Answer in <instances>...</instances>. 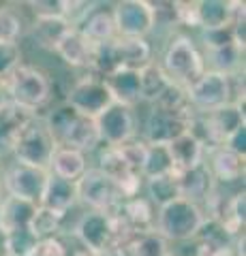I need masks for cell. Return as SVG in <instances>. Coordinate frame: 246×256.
Masks as SVG:
<instances>
[{
  "label": "cell",
  "instance_id": "obj_37",
  "mask_svg": "<svg viewBox=\"0 0 246 256\" xmlns=\"http://www.w3.org/2000/svg\"><path fill=\"white\" fill-rule=\"evenodd\" d=\"M71 256H92L88 250H84V248H75V250H71Z\"/></svg>",
  "mask_w": 246,
  "mask_h": 256
},
{
  "label": "cell",
  "instance_id": "obj_6",
  "mask_svg": "<svg viewBox=\"0 0 246 256\" xmlns=\"http://www.w3.org/2000/svg\"><path fill=\"white\" fill-rule=\"evenodd\" d=\"M186 98L193 114L195 111H199L203 116L212 114V111L233 102L231 77L218 73V70L205 68V73L195 84H190L186 88Z\"/></svg>",
  "mask_w": 246,
  "mask_h": 256
},
{
  "label": "cell",
  "instance_id": "obj_38",
  "mask_svg": "<svg viewBox=\"0 0 246 256\" xmlns=\"http://www.w3.org/2000/svg\"><path fill=\"white\" fill-rule=\"evenodd\" d=\"M7 102V92H5V82H0V107Z\"/></svg>",
  "mask_w": 246,
  "mask_h": 256
},
{
  "label": "cell",
  "instance_id": "obj_13",
  "mask_svg": "<svg viewBox=\"0 0 246 256\" xmlns=\"http://www.w3.org/2000/svg\"><path fill=\"white\" fill-rule=\"evenodd\" d=\"M244 18V2H227V0H199L195 2V24L203 32L227 28Z\"/></svg>",
  "mask_w": 246,
  "mask_h": 256
},
{
  "label": "cell",
  "instance_id": "obj_32",
  "mask_svg": "<svg viewBox=\"0 0 246 256\" xmlns=\"http://www.w3.org/2000/svg\"><path fill=\"white\" fill-rule=\"evenodd\" d=\"M22 64V50L18 41H0V82H5Z\"/></svg>",
  "mask_w": 246,
  "mask_h": 256
},
{
  "label": "cell",
  "instance_id": "obj_41",
  "mask_svg": "<svg viewBox=\"0 0 246 256\" xmlns=\"http://www.w3.org/2000/svg\"><path fill=\"white\" fill-rule=\"evenodd\" d=\"M0 201H3V198H0Z\"/></svg>",
  "mask_w": 246,
  "mask_h": 256
},
{
  "label": "cell",
  "instance_id": "obj_11",
  "mask_svg": "<svg viewBox=\"0 0 246 256\" xmlns=\"http://www.w3.org/2000/svg\"><path fill=\"white\" fill-rule=\"evenodd\" d=\"M47 178H50V171L45 169L13 162L9 169L3 171V188L7 196L20 198V201L33 205H41Z\"/></svg>",
  "mask_w": 246,
  "mask_h": 256
},
{
  "label": "cell",
  "instance_id": "obj_14",
  "mask_svg": "<svg viewBox=\"0 0 246 256\" xmlns=\"http://www.w3.org/2000/svg\"><path fill=\"white\" fill-rule=\"evenodd\" d=\"M33 118H35V114L18 107L11 100H7L5 105L0 107V160L13 152L22 130L28 126V122Z\"/></svg>",
  "mask_w": 246,
  "mask_h": 256
},
{
  "label": "cell",
  "instance_id": "obj_17",
  "mask_svg": "<svg viewBox=\"0 0 246 256\" xmlns=\"http://www.w3.org/2000/svg\"><path fill=\"white\" fill-rule=\"evenodd\" d=\"M167 150L173 162V173H184L205 162V146L190 132L180 134L178 139L167 143Z\"/></svg>",
  "mask_w": 246,
  "mask_h": 256
},
{
  "label": "cell",
  "instance_id": "obj_22",
  "mask_svg": "<svg viewBox=\"0 0 246 256\" xmlns=\"http://www.w3.org/2000/svg\"><path fill=\"white\" fill-rule=\"evenodd\" d=\"M92 52H94V45L75 28L71 30L56 47V54L69 66H75V68H86V66L90 68Z\"/></svg>",
  "mask_w": 246,
  "mask_h": 256
},
{
  "label": "cell",
  "instance_id": "obj_8",
  "mask_svg": "<svg viewBox=\"0 0 246 256\" xmlns=\"http://www.w3.org/2000/svg\"><path fill=\"white\" fill-rule=\"evenodd\" d=\"M193 116V109H165L154 105L144 126V143H148V146H167L180 134L188 132Z\"/></svg>",
  "mask_w": 246,
  "mask_h": 256
},
{
  "label": "cell",
  "instance_id": "obj_34",
  "mask_svg": "<svg viewBox=\"0 0 246 256\" xmlns=\"http://www.w3.org/2000/svg\"><path fill=\"white\" fill-rule=\"evenodd\" d=\"M33 256H71V248L58 235H54V237L39 239Z\"/></svg>",
  "mask_w": 246,
  "mask_h": 256
},
{
  "label": "cell",
  "instance_id": "obj_36",
  "mask_svg": "<svg viewBox=\"0 0 246 256\" xmlns=\"http://www.w3.org/2000/svg\"><path fill=\"white\" fill-rule=\"evenodd\" d=\"M0 256H11L9 254V237H7V228L0 224Z\"/></svg>",
  "mask_w": 246,
  "mask_h": 256
},
{
  "label": "cell",
  "instance_id": "obj_28",
  "mask_svg": "<svg viewBox=\"0 0 246 256\" xmlns=\"http://www.w3.org/2000/svg\"><path fill=\"white\" fill-rule=\"evenodd\" d=\"M242 56H244V50H240L235 43H231V45L218 47V50H208V56H205L203 60L212 62L210 70H218V73H223V75L235 77L244 64Z\"/></svg>",
  "mask_w": 246,
  "mask_h": 256
},
{
  "label": "cell",
  "instance_id": "obj_12",
  "mask_svg": "<svg viewBox=\"0 0 246 256\" xmlns=\"http://www.w3.org/2000/svg\"><path fill=\"white\" fill-rule=\"evenodd\" d=\"M116 36L126 38H146L154 30L152 4L146 0H122L114 4L112 11Z\"/></svg>",
  "mask_w": 246,
  "mask_h": 256
},
{
  "label": "cell",
  "instance_id": "obj_33",
  "mask_svg": "<svg viewBox=\"0 0 246 256\" xmlns=\"http://www.w3.org/2000/svg\"><path fill=\"white\" fill-rule=\"evenodd\" d=\"M22 36V18L9 6L0 4V41H18Z\"/></svg>",
  "mask_w": 246,
  "mask_h": 256
},
{
  "label": "cell",
  "instance_id": "obj_27",
  "mask_svg": "<svg viewBox=\"0 0 246 256\" xmlns=\"http://www.w3.org/2000/svg\"><path fill=\"white\" fill-rule=\"evenodd\" d=\"M35 210H37V205H33V203L20 201V198H13V196H5L3 201H0V224H3L5 228L28 226Z\"/></svg>",
  "mask_w": 246,
  "mask_h": 256
},
{
  "label": "cell",
  "instance_id": "obj_3",
  "mask_svg": "<svg viewBox=\"0 0 246 256\" xmlns=\"http://www.w3.org/2000/svg\"><path fill=\"white\" fill-rule=\"evenodd\" d=\"M205 214L201 205H195L186 198H176L167 205L158 207L154 230L165 242H190L199 233Z\"/></svg>",
  "mask_w": 246,
  "mask_h": 256
},
{
  "label": "cell",
  "instance_id": "obj_39",
  "mask_svg": "<svg viewBox=\"0 0 246 256\" xmlns=\"http://www.w3.org/2000/svg\"><path fill=\"white\" fill-rule=\"evenodd\" d=\"M0 188H3V162H0Z\"/></svg>",
  "mask_w": 246,
  "mask_h": 256
},
{
  "label": "cell",
  "instance_id": "obj_25",
  "mask_svg": "<svg viewBox=\"0 0 246 256\" xmlns=\"http://www.w3.org/2000/svg\"><path fill=\"white\" fill-rule=\"evenodd\" d=\"M171 86L169 77L165 75V70L161 68V64L156 60L150 62L146 68L139 70V90H141V100L154 102L165 94V90Z\"/></svg>",
  "mask_w": 246,
  "mask_h": 256
},
{
  "label": "cell",
  "instance_id": "obj_5",
  "mask_svg": "<svg viewBox=\"0 0 246 256\" xmlns=\"http://www.w3.org/2000/svg\"><path fill=\"white\" fill-rule=\"evenodd\" d=\"M56 148L58 146H56V141H54L45 120L35 116L28 122V126L22 130L11 154L15 156V162H20V164H28V166L50 171V162H52V156H54V152H56Z\"/></svg>",
  "mask_w": 246,
  "mask_h": 256
},
{
  "label": "cell",
  "instance_id": "obj_4",
  "mask_svg": "<svg viewBox=\"0 0 246 256\" xmlns=\"http://www.w3.org/2000/svg\"><path fill=\"white\" fill-rule=\"evenodd\" d=\"M7 100L15 102L18 107L35 114L41 109L52 96V82L43 70L30 64H20L13 73L5 79Z\"/></svg>",
  "mask_w": 246,
  "mask_h": 256
},
{
  "label": "cell",
  "instance_id": "obj_24",
  "mask_svg": "<svg viewBox=\"0 0 246 256\" xmlns=\"http://www.w3.org/2000/svg\"><path fill=\"white\" fill-rule=\"evenodd\" d=\"M112 96L116 102H122V105L133 107L135 102L141 100V90H139V73L135 70H116L112 77L105 79Z\"/></svg>",
  "mask_w": 246,
  "mask_h": 256
},
{
  "label": "cell",
  "instance_id": "obj_15",
  "mask_svg": "<svg viewBox=\"0 0 246 256\" xmlns=\"http://www.w3.org/2000/svg\"><path fill=\"white\" fill-rule=\"evenodd\" d=\"M176 178H178L180 198H186V201L199 205L201 201H208V198L214 196V184L216 182H214L205 162L190 171L176 173Z\"/></svg>",
  "mask_w": 246,
  "mask_h": 256
},
{
  "label": "cell",
  "instance_id": "obj_21",
  "mask_svg": "<svg viewBox=\"0 0 246 256\" xmlns=\"http://www.w3.org/2000/svg\"><path fill=\"white\" fill-rule=\"evenodd\" d=\"M88 171V158L84 152L73 148H56L50 162V173L62 178L67 182H77L82 175Z\"/></svg>",
  "mask_w": 246,
  "mask_h": 256
},
{
  "label": "cell",
  "instance_id": "obj_40",
  "mask_svg": "<svg viewBox=\"0 0 246 256\" xmlns=\"http://www.w3.org/2000/svg\"><path fill=\"white\" fill-rule=\"evenodd\" d=\"M165 256H173V254H171V252H169V254H165Z\"/></svg>",
  "mask_w": 246,
  "mask_h": 256
},
{
  "label": "cell",
  "instance_id": "obj_2",
  "mask_svg": "<svg viewBox=\"0 0 246 256\" xmlns=\"http://www.w3.org/2000/svg\"><path fill=\"white\" fill-rule=\"evenodd\" d=\"M165 75L169 77V82L178 84L182 88H188L199 79L208 64L203 60V54L197 50L195 41L186 34H176L171 36V41L165 47L163 60L158 62Z\"/></svg>",
  "mask_w": 246,
  "mask_h": 256
},
{
  "label": "cell",
  "instance_id": "obj_29",
  "mask_svg": "<svg viewBox=\"0 0 246 256\" xmlns=\"http://www.w3.org/2000/svg\"><path fill=\"white\" fill-rule=\"evenodd\" d=\"M146 188H148V201L152 203L154 207H163V205H167L171 201H176V198H180L176 173L163 175V178H154V180H148Z\"/></svg>",
  "mask_w": 246,
  "mask_h": 256
},
{
  "label": "cell",
  "instance_id": "obj_1",
  "mask_svg": "<svg viewBox=\"0 0 246 256\" xmlns=\"http://www.w3.org/2000/svg\"><path fill=\"white\" fill-rule=\"evenodd\" d=\"M45 124L50 128L54 141L60 148H73L79 152H90L99 146L97 122L92 118H86L71 109L67 102L60 105L45 118Z\"/></svg>",
  "mask_w": 246,
  "mask_h": 256
},
{
  "label": "cell",
  "instance_id": "obj_23",
  "mask_svg": "<svg viewBox=\"0 0 246 256\" xmlns=\"http://www.w3.org/2000/svg\"><path fill=\"white\" fill-rule=\"evenodd\" d=\"M73 26L65 18H37L33 24V36L39 47L50 52H56L58 43L65 38Z\"/></svg>",
  "mask_w": 246,
  "mask_h": 256
},
{
  "label": "cell",
  "instance_id": "obj_19",
  "mask_svg": "<svg viewBox=\"0 0 246 256\" xmlns=\"http://www.w3.org/2000/svg\"><path fill=\"white\" fill-rule=\"evenodd\" d=\"M244 162H246L244 156H237L235 152L220 146V148H210V162H205V166L210 169L214 182L231 184L244 178Z\"/></svg>",
  "mask_w": 246,
  "mask_h": 256
},
{
  "label": "cell",
  "instance_id": "obj_31",
  "mask_svg": "<svg viewBox=\"0 0 246 256\" xmlns=\"http://www.w3.org/2000/svg\"><path fill=\"white\" fill-rule=\"evenodd\" d=\"M60 224H62V216L45 210V207H41V205H37L33 218H30L28 228H30V233H33L37 239H45V237L58 235Z\"/></svg>",
  "mask_w": 246,
  "mask_h": 256
},
{
  "label": "cell",
  "instance_id": "obj_16",
  "mask_svg": "<svg viewBox=\"0 0 246 256\" xmlns=\"http://www.w3.org/2000/svg\"><path fill=\"white\" fill-rule=\"evenodd\" d=\"M114 52L120 70H135L139 73L146 68L150 62H154L152 56V45L146 38H126V36H116L114 38Z\"/></svg>",
  "mask_w": 246,
  "mask_h": 256
},
{
  "label": "cell",
  "instance_id": "obj_18",
  "mask_svg": "<svg viewBox=\"0 0 246 256\" xmlns=\"http://www.w3.org/2000/svg\"><path fill=\"white\" fill-rule=\"evenodd\" d=\"M77 205V188L75 182H67L62 178H56V175L50 173L43 190V198H41V207L50 210L58 216H65Z\"/></svg>",
  "mask_w": 246,
  "mask_h": 256
},
{
  "label": "cell",
  "instance_id": "obj_20",
  "mask_svg": "<svg viewBox=\"0 0 246 256\" xmlns=\"http://www.w3.org/2000/svg\"><path fill=\"white\" fill-rule=\"evenodd\" d=\"M75 30L82 32L92 45H101V43H107L112 38H116L112 11H105V9H90L82 18V22L75 26Z\"/></svg>",
  "mask_w": 246,
  "mask_h": 256
},
{
  "label": "cell",
  "instance_id": "obj_9",
  "mask_svg": "<svg viewBox=\"0 0 246 256\" xmlns=\"http://www.w3.org/2000/svg\"><path fill=\"white\" fill-rule=\"evenodd\" d=\"M112 102H114L112 90H109L105 79L99 75L82 77L79 82L73 84V88L67 94V105L75 109L77 114L92 120H97Z\"/></svg>",
  "mask_w": 246,
  "mask_h": 256
},
{
  "label": "cell",
  "instance_id": "obj_30",
  "mask_svg": "<svg viewBox=\"0 0 246 256\" xmlns=\"http://www.w3.org/2000/svg\"><path fill=\"white\" fill-rule=\"evenodd\" d=\"M126 254L129 256H165L169 254L167 242L156 233V230H148L137 237H133L129 246H126Z\"/></svg>",
  "mask_w": 246,
  "mask_h": 256
},
{
  "label": "cell",
  "instance_id": "obj_35",
  "mask_svg": "<svg viewBox=\"0 0 246 256\" xmlns=\"http://www.w3.org/2000/svg\"><path fill=\"white\" fill-rule=\"evenodd\" d=\"M225 148L231 150V152H235L237 156H244V158H246V126L237 128V130L231 134V137L227 139Z\"/></svg>",
  "mask_w": 246,
  "mask_h": 256
},
{
  "label": "cell",
  "instance_id": "obj_26",
  "mask_svg": "<svg viewBox=\"0 0 246 256\" xmlns=\"http://www.w3.org/2000/svg\"><path fill=\"white\" fill-rule=\"evenodd\" d=\"M171 173H173V162L167 146H148L146 143L144 162H141V180H154Z\"/></svg>",
  "mask_w": 246,
  "mask_h": 256
},
{
  "label": "cell",
  "instance_id": "obj_10",
  "mask_svg": "<svg viewBox=\"0 0 246 256\" xmlns=\"http://www.w3.org/2000/svg\"><path fill=\"white\" fill-rule=\"evenodd\" d=\"M94 122H97L99 141L105 143L107 148H122L131 143L137 132V118H135L133 107L116 100Z\"/></svg>",
  "mask_w": 246,
  "mask_h": 256
},
{
  "label": "cell",
  "instance_id": "obj_7",
  "mask_svg": "<svg viewBox=\"0 0 246 256\" xmlns=\"http://www.w3.org/2000/svg\"><path fill=\"white\" fill-rule=\"evenodd\" d=\"M77 203H84L90 212H112L122 201L120 186L99 169H88L75 182Z\"/></svg>",
  "mask_w": 246,
  "mask_h": 256
}]
</instances>
